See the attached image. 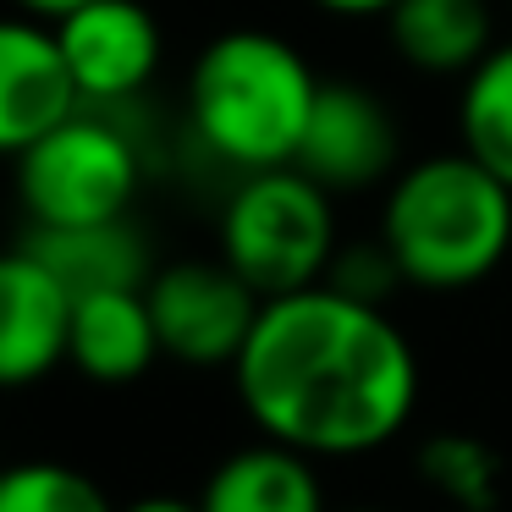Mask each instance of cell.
Segmentation results:
<instances>
[{
	"instance_id": "1",
	"label": "cell",
	"mask_w": 512,
	"mask_h": 512,
	"mask_svg": "<svg viewBox=\"0 0 512 512\" xmlns=\"http://www.w3.org/2000/svg\"><path fill=\"white\" fill-rule=\"evenodd\" d=\"M232 386L259 435L320 457H369L419 408V353L380 303L331 281L265 298Z\"/></svg>"
},
{
	"instance_id": "2",
	"label": "cell",
	"mask_w": 512,
	"mask_h": 512,
	"mask_svg": "<svg viewBox=\"0 0 512 512\" xmlns=\"http://www.w3.org/2000/svg\"><path fill=\"white\" fill-rule=\"evenodd\" d=\"M380 243L402 287H479L512 254V188L490 177L468 149L424 155L386 182Z\"/></svg>"
},
{
	"instance_id": "3",
	"label": "cell",
	"mask_w": 512,
	"mask_h": 512,
	"mask_svg": "<svg viewBox=\"0 0 512 512\" xmlns=\"http://www.w3.org/2000/svg\"><path fill=\"white\" fill-rule=\"evenodd\" d=\"M314 89L320 78L292 39L270 28H226L188 67V133L237 177L292 166Z\"/></svg>"
},
{
	"instance_id": "4",
	"label": "cell",
	"mask_w": 512,
	"mask_h": 512,
	"mask_svg": "<svg viewBox=\"0 0 512 512\" xmlns=\"http://www.w3.org/2000/svg\"><path fill=\"white\" fill-rule=\"evenodd\" d=\"M221 248L215 254L259 292L281 298L325 281L336 259V199L298 166L243 171L221 204Z\"/></svg>"
},
{
	"instance_id": "5",
	"label": "cell",
	"mask_w": 512,
	"mask_h": 512,
	"mask_svg": "<svg viewBox=\"0 0 512 512\" xmlns=\"http://www.w3.org/2000/svg\"><path fill=\"white\" fill-rule=\"evenodd\" d=\"M12 166L28 232L122 221L133 215L144 188V149L122 127V111H100V105H78Z\"/></svg>"
},
{
	"instance_id": "6",
	"label": "cell",
	"mask_w": 512,
	"mask_h": 512,
	"mask_svg": "<svg viewBox=\"0 0 512 512\" xmlns=\"http://www.w3.org/2000/svg\"><path fill=\"white\" fill-rule=\"evenodd\" d=\"M144 298L155 314L160 358L182 369H232L265 309V298L221 254L155 265V276L144 281Z\"/></svg>"
},
{
	"instance_id": "7",
	"label": "cell",
	"mask_w": 512,
	"mask_h": 512,
	"mask_svg": "<svg viewBox=\"0 0 512 512\" xmlns=\"http://www.w3.org/2000/svg\"><path fill=\"white\" fill-rule=\"evenodd\" d=\"M50 28H56V45L67 56L72 89L83 105L122 111L160 78L166 28L144 0H89Z\"/></svg>"
},
{
	"instance_id": "8",
	"label": "cell",
	"mask_w": 512,
	"mask_h": 512,
	"mask_svg": "<svg viewBox=\"0 0 512 512\" xmlns=\"http://www.w3.org/2000/svg\"><path fill=\"white\" fill-rule=\"evenodd\" d=\"M292 166L309 182H320L331 199L380 188L397 177V116L364 83L320 78Z\"/></svg>"
},
{
	"instance_id": "9",
	"label": "cell",
	"mask_w": 512,
	"mask_h": 512,
	"mask_svg": "<svg viewBox=\"0 0 512 512\" xmlns=\"http://www.w3.org/2000/svg\"><path fill=\"white\" fill-rule=\"evenodd\" d=\"M72 287L28 243L0 254V391L39 386L67 364Z\"/></svg>"
},
{
	"instance_id": "10",
	"label": "cell",
	"mask_w": 512,
	"mask_h": 512,
	"mask_svg": "<svg viewBox=\"0 0 512 512\" xmlns=\"http://www.w3.org/2000/svg\"><path fill=\"white\" fill-rule=\"evenodd\" d=\"M67 56L56 45V28L39 17H0V160H17L34 149L50 127L78 111Z\"/></svg>"
},
{
	"instance_id": "11",
	"label": "cell",
	"mask_w": 512,
	"mask_h": 512,
	"mask_svg": "<svg viewBox=\"0 0 512 512\" xmlns=\"http://www.w3.org/2000/svg\"><path fill=\"white\" fill-rule=\"evenodd\" d=\"M67 364L94 386H133L160 364V336L144 287H94L72 298Z\"/></svg>"
},
{
	"instance_id": "12",
	"label": "cell",
	"mask_w": 512,
	"mask_h": 512,
	"mask_svg": "<svg viewBox=\"0 0 512 512\" xmlns=\"http://www.w3.org/2000/svg\"><path fill=\"white\" fill-rule=\"evenodd\" d=\"M199 512H331L314 457L270 435L226 452L199 485Z\"/></svg>"
},
{
	"instance_id": "13",
	"label": "cell",
	"mask_w": 512,
	"mask_h": 512,
	"mask_svg": "<svg viewBox=\"0 0 512 512\" xmlns=\"http://www.w3.org/2000/svg\"><path fill=\"white\" fill-rule=\"evenodd\" d=\"M380 23L391 50L430 78H468L496 50V17L485 0H397Z\"/></svg>"
},
{
	"instance_id": "14",
	"label": "cell",
	"mask_w": 512,
	"mask_h": 512,
	"mask_svg": "<svg viewBox=\"0 0 512 512\" xmlns=\"http://www.w3.org/2000/svg\"><path fill=\"white\" fill-rule=\"evenodd\" d=\"M50 270L78 292L94 287H144L155 276L144 232L133 226V215L122 221H100V226H56V232H28L23 237Z\"/></svg>"
},
{
	"instance_id": "15",
	"label": "cell",
	"mask_w": 512,
	"mask_h": 512,
	"mask_svg": "<svg viewBox=\"0 0 512 512\" xmlns=\"http://www.w3.org/2000/svg\"><path fill=\"white\" fill-rule=\"evenodd\" d=\"M457 149L512 188V39L496 45L457 94Z\"/></svg>"
},
{
	"instance_id": "16",
	"label": "cell",
	"mask_w": 512,
	"mask_h": 512,
	"mask_svg": "<svg viewBox=\"0 0 512 512\" xmlns=\"http://www.w3.org/2000/svg\"><path fill=\"white\" fill-rule=\"evenodd\" d=\"M419 479L452 512H496L501 507V457L490 441L468 430H435L419 446Z\"/></svg>"
},
{
	"instance_id": "17",
	"label": "cell",
	"mask_w": 512,
	"mask_h": 512,
	"mask_svg": "<svg viewBox=\"0 0 512 512\" xmlns=\"http://www.w3.org/2000/svg\"><path fill=\"white\" fill-rule=\"evenodd\" d=\"M0 512H116L94 474L56 457L0 468Z\"/></svg>"
},
{
	"instance_id": "18",
	"label": "cell",
	"mask_w": 512,
	"mask_h": 512,
	"mask_svg": "<svg viewBox=\"0 0 512 512\" xmlns=\"http://www.w3.org/2000/svg\"><path fill=\"white\" fill-rule=\"evenodd\" d=\"M325 281H331L336 292H347V298H364V303H386L391 292L402 287L397 265H391L386 243H353V248H336L331 270H325Z\"/></svg>"
},
{
	"instance_id": "19",
	"label": "cell",
	"mask_w": 512,
	"mask_h": 512,
	"mask_svg": "<svg viewBox=\"0 0 512 512\" xmlns=\"http://www.w3.org/2000/svg\"><path fill=\"white\" fill-rule=\"evenodd\" d=\"M314 12L325 17H347V23H364V17H386L397 0H309Z\"/></svg>"
},
{
	"instance_id": "20",
	"label": "cell",
	"mask_w": 512,
	"mask_h": 512,
	"mask_svg": "<svg viewBox=\"0 0 512 512\" xmlns=\"http://www.w3.org/2000/svg\"><path fill=\"white\" fill-rule=\"evenodd\" d=\"M23 17H39V23H61V17H72L78 6H89V0H12Z\"/></svg>"
},
{
	"instance_id": "21",
	"label": "cell",
	"mask_w": 512,
	"mask_h": 512,
	"mask_svg": "<svg viewBox=\"0 0 512 512\" xmlns=\"http://www.w3.org/2000/svg\"><path fill=\"white\" fill-rule=\"evenodd\" d=\"M116 512H199V501L193 496H138V501H127V507H116Z\"/></svg>"
},
{
	"instance_id": "22",
	"label": "cell",
	"mask_w": 512,
	"mask_h": 512,
	"mask_svg": "<svg viewBox=\"0 0 512 512\" xmlns=\"http://www.w3.org/2000/svg\"><path fill=\"white\" fill-rule=\"evenodd\" d=\"M347 512H380V507H347Z\"/></svg>"
}]
</instances>
